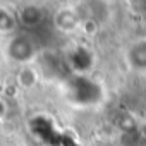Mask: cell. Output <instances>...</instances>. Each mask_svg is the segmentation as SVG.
<instances>
[{
	"instance_id": "cell-1",
	"label": "cell",
	"mask_w": 146,
	"mask_h": 146,
	"mask_svg": "<svg viewBox=\"0 0 146 146\" xmlns=\"http://www.w3.org/2000/svg\"><path fill=\"white\" fill-rule=\"evenodd\" d=\"M9 53L14 60H19V62H24L28 60L31 55H33V46L29 41H26L24 38H16L11 46H9Z\"/></svg>"
},
{
	"instance_id": "cell-2",
	"label": "cell",
	"mask_w": 146,
	"mask_h": 146,
	"mask_svg": "<svg viewBox=\"0 0 146 146\" xmlns=\"http://www.w3.org/2000/svg\"><path fill=\"white\" fill-rule=\"evenodd\" d=\"M36 72L31 69V67H23L19 72H17V83L23 86V88H31L35 86L36 83Z\"/></svg>"
},
{
	"instance_id": "cell-3",
	"label": "cell",
	"mask_w": 146,
	"mask_h": 146,
	"mask_svg": "<svg viewBox=\"0 0 146 146\" xmlns=\"http://www.w3.org/2000/svg\"><path fill=\"white\" fill-rule=\"evenodd\" d=\"M55 23L64 31H69V29H74L76 28V17L72 16L69 11H60L58 12V19H55Z\"/></svg>"
},
{
	"instance_id": "cell-4",
	"label": "cell",
	"mask_w": 146,
	"mask_h": 146,
	"mask_svg": "<svg viewBox=\"0 0 146 146\" xmlns=\"http://www.w3.org/2000/svg\"><path fill=\"white\" fill-rule=\"evenodd\" d=\"M14 29V17L7 11H0V33H7Z\"/></svg>"
},
{
	"instance_id": "cell-5",
	"label": "cell",
	"mask_w": 146,
	"mask_h": 146,
	"mask_svg": "<svg viewBox=\"0 0 146 146\" xmlns=\"http://www.w3.org/2000/svg\"><path fill=\"white\" fill-rule=\"evenodd\" d=\"M137 131H139V134L146 139V120H143V122L137 125Z\"/></svg>"
},
{
	"instance_id": "cell-6",
	"label": "cell",
	"mask_w": 146,
	"mask_h": 146,
	"mask_svg": "<svg viewBox=\"0 0 146 146\" xmlns=\"http://www.w3.org/2000/svg\"><path fill=\"white\" fill-rule=\"evenodd\" d=\"M4 113H5V103L0 100V120H2V117H4Z\"/></svg>"
}]
</instances>
